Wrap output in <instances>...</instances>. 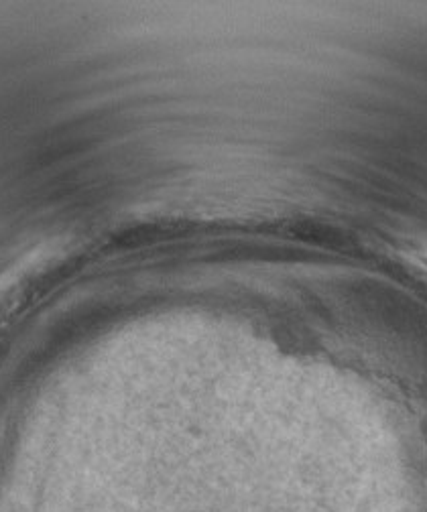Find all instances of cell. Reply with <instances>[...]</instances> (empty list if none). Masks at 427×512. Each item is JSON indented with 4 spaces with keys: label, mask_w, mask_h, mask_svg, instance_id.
<instances>
[{
    "label": "cell",
    "mask_w": 427,
    "mask_h": 512,
    "mask_svg": "<svg viewBox=\"0 0 427 512\" xmlns=\"http://www.w3.org/2000/svg\"><path fill=\"white\" fill-rule=\"evenodd\" d=\"M403 252L409 256L411 263L427 273V240H413L407 248H403Z\"/></svg>",
    "instance_id": "cell-1"
}]
</instances>
